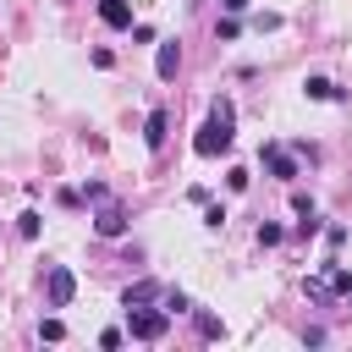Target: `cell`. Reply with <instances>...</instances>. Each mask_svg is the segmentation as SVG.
Segmentation results:
<instances>
[{
	"label": "cell",
	"instance_id": "cell-1",
	"mask_svg": "<svg viewBox=\"0 0 352 352\" xmlns=\"http://www.w3.org/2000/svg\"><path fill=\"white\" fill-rule=\"evenodd\" d=\"M236 121H226V116H209L204 126H198V138H192V154L198 160H214V154H226L231 143H236V132H231Z\"/></svg>",
	"mask_w": 352,
	"mask_h": 352
},
{
	"label": "cell",
	"instance_id": "cell-21",
	"mask_svg": "<svg viewBox=\"0 0 352 352\" xmlns=\"http://www.w3.org/2000/svg\"><path fill=\"white\" fill-rule=\"evenodd\" d=\"M314 231H319V214H302V220H297V236H302V242H308V236H314Z\"/></svg>",
	"mask_w": 352,
	"mask_h": 352
},
{
	"label": "cell",
	"instance_id": "cell-7",
	"mask_svg": "<svg viewBox=\"0 0 352 352\" xmlns=\"http://www.w3.org/2000/svg\"><path fill=\"white\" fill-rule=\"evenodd\" d=\"M99 22L116 33H132V0H99Z\"/></svg>",
	"mask_w": 352,
	"mask_h": 352
},
{
	"label": "cell",
	"instance_id": "cell-18",
	"mask_svg": "<svg viewBox=\"0 0 352 352\" xmlns=\"http://www.w3.org/2000/svg\"><path fill=\"white\" fill-rule=\"evenodd\" d=\"M104 198H110L104 182H88V187H82V204H104Z\"/></svg>",
	"mask_w": 352,
	"mask_h": 352
},
{
	"label": "cell",
	"instance_id": "cell-6",
	"mask_svg": "<svg viewBox=\"0 0 352 352\" xmlns=\"http://www.w3.org/2000/svg\"><path fill=\"white\" fill-rule=\"evenodd\" d=\"M176 72H182V44L165 38V44L154 50V77H160V82H176Z\"/></svg>",
	"mask_w": 352,
	"mask_h": 352
},
{
	"label": "cell",
	"instance_id": "cell-17",
	"mask_svg": "<svg viewBox=\"0 0 352 352\" xmlns=\"http://www.w3.org/2000/svg\"><path fill=\"white\" fill-rule=\"evenodd\" d=\"M60 336H66L60 319H38V341H60Z\"/></svg>",
	"mask_w": 352,
	"mask_h": 352
},
{
	"label": "cell",
	"instance_id": "cell-14",
	"mask_svg": "<svg viewBox=\"0 0 352 352\" xmlns=\"http://www.w3.org/2000/svg\"><path fill=\"white\" fill-rule=\"evenodd\" d=\"M165 314H170V319H176V314H192L187 292H176V286H170V292H165Z\"/></svg>",
	"mask_w": 352,
	"mask_h": 352
},
{
	"label": "cell",
	"instance_id": "cell-12",
	"mask_svg": "<svg viewBox=\"0 0 352 352\" xmlns=\"http://www.w3.org/2000/svg\"><path fill=\"white\" fill-rule=\"evenodd\" d=\"M16 231H22L28 242H33V236L44 231V214H38V209H22V214H16Z\"/></svg>",
	"mask_w": 352,
	"mask_h": 352
},
{
	"label": "cell",
	"instance_id": "cell-5",
	"mask_svg": "<svg viewBox=\"0 0 352 352\" xmlns=\"http://www.w3.org/2000/svg\"><path fill=\"white\" fill-rule=\"evenodd\" d=\"M94 236H104V242L126 236V209H121L116 198H104V204H99V214H94Z\"/></svg>",
	"mask_w": 352,
	"mask_h": 352
},
{
	"label": "cell",
	"instance_id": "cell-11",
	"mask_svg": "<svg viewBox=\"0 0 352 352\" xmlns=\"http://www.w3.org/2000/svg\"><path fill=\"white\" fill-rule=\"evenodd\" d=\"M302 94H308V99H341V88H336L330 77H308V82H302Z\"/></svg>",
	"mask_w": 352,
	"mask_h": 352
},
{
	"label": "cell",
	"instance_id": "cell-13",
	"mask_svg": "<svg viewBox=\"0 0 352 352\" xmlns=\"http://www.w3.org/2000/svg\"><path fill=\"white\" fill-rule=\"evenodd\" d=\"M280 242H286V231H280L275 220H264V226H258V248H280Z\"/></svg>",
	"mask_w": 352,
	"mask_h": 352
},
{
	"label": "cell",
	"instance_id": "cell-2",
	"mask_svg": "<svg viewBox=\"0 0 352 352\" xmlns=\"http://www.w3.org/2000/svg\"><path fill=\"white\" fill-rule=\"evenodd\" d=\"M165 330H170V314L165 308H126V336L132 341H165Z\"/></svg>",
	"mask_w": 352,
	"mask_h": 352
},
{
	"label": "cell",
	"instance_id": "cell-9",
	"mask_svg": "<svg viewBox=\"0 0 352 352\" xmlns=\"http://www.w3.org/2000/svg\"><path fill=\"white\" fill-rule=\"evenodd\" d=\"M154 297H165L154 280H132V286L121 292V308H143V302H154Z\"/></svg>",
	"mask_w": 352,
	"mask_h": 352
},
{
	"label": "cell",
	"instance_id": "cell-10",
	"mask_svg": "<svg viewBox=\"0 0 352 352\" xmlns=\"http://www.w3.org/2000/svg\"><path fill=\"white\" fill-rule=\"evenodd\" d=\"M192 324H198V336H204V341H220V336H226L220 314H209V308H192Z\"/></svg>",
	"mask_w": 352,
	"mask_h": 352
},
{
	"label": "cell",
	"instance_id": "cell-4",
	"mask_svg": "<svg viewBox=\"0 0 352 352\" xmlns=\"http://www.w3.org/2000/svg\"><path fill=\"white\" fill-rule=\"evenodd\" d=\"M258 160H264V170H270L275 182H297V176H302V170H297V154H286L280 143H264Z\"/></svg>",
	"mask_w": 352,
	"mask_h": 352
},
{
	"label": "cell",
	"instance_id": "cell-20",
	"mask_svg": "<svg viewBox=\"0 0 352 352\" xmlns=\"http://www.w3.org/2000/svg\"><path fill=\"white\" fill-rule=\"evenodd\" d=\"M204 226H209V231H220V226H226V209H220V204H209V209H204Z\"/></svg>",
	"mask_w": 352,
	"mask_h": 352
},
{
	"label": "cell",
	"instance_id": "cell-15",
	"mask_svg": "<svg viewBox=\"0 0 352 352\" xmlns=\"http://www.w3.org/2000/svg\"><path fill=\"white\" fill-rule=\"evenodd\" d=\"M214 33H220V38H226V44H231V38H236V33H242V22H236V16H231V11H226V16H220V22H214Z\"/></svg>",
	"mask_w": 352,
	"mask_h": 352
},
{
	"label": "cell",
	"instance_id": "cell-22",
	"mask_svg": "<svg viewBox=\"0 0 352 352\" xmlns=\"http://www.w3.org/2000/svg\"><path fill=\"white\" fill-rule=\"evenodd\" d=\"M248 6H253V0H220V11H231V16H236V11H248Z\"/></svg>",
	"mask_w": 352,
	"mask_h": 352
},
{
	"label": "cell",
	"instance_id": "cell-16",
	"mask_svg": "<svg viewBox=\"0 0 352 352\" xmlns=\"http://www.w3.org/2000/svg\"><path fill=\"white\" fill-rule=\"evenodd\" d=\"M248 182H253V176H248L242 165H231V170H226V187H231V192H248Z\"/></svg>",
	"mask_w": 352,
	"mask_h": 352
},
{
	"label": "cell",
	"instance_id": "cell-3",
	"mask_svg": "<svg viewBox=\"0 0 352 352\" xmlns=\"http://www.w3.org/2000/svg\"><path fill=\"white\" fill-rule=\"evenodd\" d=\"M72 297H77V275L66 264H44V302L50 308H72Z\"/></svg>",
	"mask_w": 352,
	"mask_h": 352
},
{
	"label": "cell",
	"instance_id": "cell-19",
	"mask_svg": "<svg viewBox=\"0 0 352 352\" xmlns=\"http://www.w3.org/2000/svg\"><path fill=\"white\" fill-rule=\"evenodd\" d=\"M55 198H60V209H82V192H77V187H60Z\"/></svg>",
	"mask_w": 352,
	"mask_h": 352
},
{
	"label": "cell",
	"instance_id": "cell-8",
	"mask_svg": "<svg viewBox=\"0 0 352 352\" xmlns=\"http://www.w3.org/2000/svg\"><path fill=\"white\" fill-rule=\"evenodd\" d=\"M165 132H170V110H165V104H154V110H148V121H143V143H148V148H165Z\"/></svg>",
	"mask_w": 352,
	"mask_h": 352
}]
</instances>
